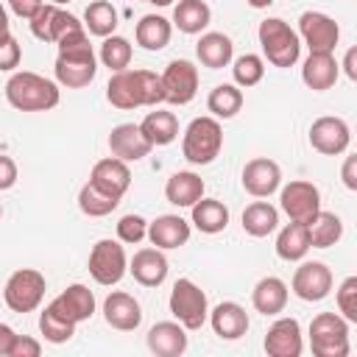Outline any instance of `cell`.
Returning a JSON list of instances; mask_svg holds the SVG:
<instances>
[{
    "mask_svg": "<svg viewBox=\"0 0 357 357\" xmlns=\"http://www.w3.org/2000/svg\"><path fill=\"white\" fill-rule=\"evenodd\" d=\"M148 237V220L142 215H123L117 220V240L120 243H128V245H137Z\"/></svg>",
    "mask_w": 357,
    "mask_h": 357,
    "instance_id": "7bdbcfd3",
    "label": "cell"
},
{
    "mask_svg": "<svg viewBox=\"0 0 357 357\" xmlns=\"http://www.w3.org/2000/svg\"><path fill=\"white\" fill-rule=\"evenodd\" d=\"M120 25V17H117V8L109 3V0H92L84 11V28L92 33V36H112Z\"/></svg>",
    "mask_w": 357,
    "mask_h": 357,
    "instance_id": "8d00e7d4",
    "label": "cell"
},
{
    "mask_svg": "<svg viewBox=\"0 0 357 357\" xmlns=\"http://www.w3.org/2000/svg\"><path fill=\"white\" fill-rule=\"evenodd\" d=\"M310 248L312 245H310V234H307V226L304 223H293L290 220L279 231V237H276V254L284 262H301Z\"/></svg>",
    "mask_w": 357,
    "mask_h": 357,
    "instance_id": "e575fe53",
    "label": "cell"
},
{
    "mask_svg": "<svg viewBox=\"0 0 357 357\" xmlns=\"http://www.w3.org/2000/svg\"><path fill=\"white\" fill-rule=\"evenodd\" d=\"M148 349L156 357H178L187 351V329L178 321H159L148 329Z\"/></svg>",
    "mask_w": 357,
    "mask_h": 357,
    "instance_id": "7402d4cb",
    "label": "cell"
},
{
    "mask_svg": "<svg viewBox=\"0 0 357 357\" xmlns=\"http://www.w3.org/2000/svg\"><path fill=\"white\" fill-rule=\"evenodd\" d=\"M195 56H198V61H201L204 67H209V70H223V67H229L231 59H234V45H231V39H229L226 33L209 31V33H201V39H198V45H195Z\"/></svg>",
    "mask_w": 357,
    "mask_h": 357,
    "instance_id": "83f0119b",
    "label": "cell"
},
{
    "mask_svg": "<svg viewBox=\"0 0 357 357\" xmlns=\"http://www.w3.org/2000/svg\"><path fill=\"white\" fill-rule=\"evenodd\" d=\"M190 209H192V226L204 234H220L229 226V206L218 198H201Z\"/></svg>",
    "mask_w": 357,
    "mask_h": 357,
    "instance_id": "1f68e13d",
    "label": "cell"
},
{
    "mask_svg": "<svg viewBox=\"0 0 357 357\" xmlns=\"http://www.w3.org/2000/svg\"><path fill=\"white\" fill-rule=\"evenodd\" d=\"M279 206L282 212L293 220V223H310L318 212H321V190L312 184V181H304V178H296L290 184L282 187L279 192Z\"/></svg>",
    "mask_w": 357,
    "mask_h": 357,
    "instance_id": "8fae6325",
    "label": "cell"
},
{
    "mask_svg": "<svg viewBox=\"0 0 357 357\" xmlns=\"http://www.w3.org/2000/svg\"><path fill=\"white\" fill-rule=\"evenodd\" d=\"M206 109L212 112L215 120H231L240 109H243V92L237 84H218L209 98H206Z\"/></svg>",
    "mask_w": 357,
    "mask_h": 357,
    "instance_id": "f35d334b",
    "label": "cell"
},
{
    "mask_svg": "<svg viewBox=\"0 0 357 357\" xmlns=\"http://www.w3.org/2000/svg\"><path fill=\"white\" fill-rule=\"evenodd\" d=\"M6 100L17 112H50L59 106L61 89L56 81L39 73L20 70V73H11V78L6 81Z\"/></svg>",
    "mask_w": 357,
    "mask_h": 357,
    "instance_id": "3957f363",
    "label": "cell"
},
{
    "mask_svg": "<svg viewBox=\"0 0 357 357\" xmlns=\"http://www.w3.org/2000/svg\"><path fill=\"white\" fill-rule=\"evenodd\" d=\"M190 223L181 215H159L156 220L148 223V240L151 245L162 248V251H173L181 248L190 240Z\"/></svg>",
    "mask_w": 357,
    "mask_h": 357,
    "instance_id": "cb8c5ba5",
    "label": "cell"
},
{
    "mask_svg": "<svg viewBox=\"0 0 357 357\" xmlns=\"http://www.w3.org/2000/svg\"><path fill=\"white\" fill-rule=\"evenodd\" d=\"M20 59H22V47H20V42L11 36V39H6L3 45H0V73H11V70H17L20 67Z\"/></svg>",
    "mask_w": 357,
    "mask_h": 357,
    "instance_id": "bcb514c9",
    "label": "cell"
},
{
    "mask_svg": "<svg viewBox=\"0 0 357 357\" xmlns=\"http://www.w3.org/2000/svg\"><path fill=\"white\" fill-rule=\"evenodd\" d=\"M159 78H162L165 100L173 106H187L198 92V67L187 59H173Z\"/></svg>",
    "mask_w": 357,
    "mask_h": 357,
    "instance_id": "4fadbf2b",
    "label": "cell"
},
{
    "mask_svg": "<svg viewBox=\"0 0 357 357\" xmlns=\"http://www.w3.org/2000/svg\"><path fill=\"white\" fill-rule=\"evenodd\" d=\"M47 3H53V6H67V3H73V0H47Z\"/></svg>",
    "mask_w": 357,
    "mask_h": 357,
    "instance_id": "9f6ffc18",
    "label": "cell"
},
{
    "mask_svg": "<svg viewBox=\"0 0 357 357\" xmlns=\"http://www.w3.org/2000/svg\"><path fill=\"white\" fill-rule=\"evenodd\" d=\"M279 226V209L268 201H254L243 209V231L251 237H268Z\"/></svg>",
    "mask_w": 357,
    "mask_h": 357,
    "instance_id": "836d02e7",
    "label": "cell"
},
{
    "mask_svg": "<svg viewBox=\"0 0 357 357\" xmlns=\"http://www.w3.org/2000/svg\"><path fill=\"white\" fill-rule=\"evenodd\" d=\"M106 100L114 109H137V106H156L165 100L162 78L151 70H120L112 73L106 84Z\"/></svg>",
    "mask_w": 357,
    "mask_h": 357,
    "instance_id": "7a4b0ae2",
    "label": "cell"
},
{
    "mask_svg": "<svg viewBox=\"0 0 357 357\" xmlns=\"http://www.w3.org/2000/svg\"><path fill=\"white\" fill-rule=\"evenodd\" d=\"M53 304H56L73 324H84V321H89V318L95 315V296H92V290H89L86 284H81V282L67 284V287L53 298Z\"/></svg>",
    "mask_w": 357,
    "mask_h": 357,
    "instance_id": "4316f807",
    "label": "cell"
},
{
    "mask_svg": "<svg viewBox=\"0 0 357 357\" xmlns=\"http://www.w3.org/2000/svg\"><path fill=\"white\" fill-rule=\"evenodd\" d=\"M231 75H234V84L243 86V89L257 86L262 81V75H265V61L257 53H243L240 59H234Z\"/></svg>",
    "mask_w": 357,
    "mask_h": 357,
    "instance_id": "b9f144b4",
    "label": "cell"
},
{
    "mask_svg": "<svg viewBox=\"0 0 357 357\" xmlns=\"http://www.w3.org/2000/svg\"><path fill=\"white\" fill-rule=\"evenodd\" d=\"M39 354H42V343L39 340H33L31 335H14L6 357H39Z\"/></svg>",
    "mask_w": 357,
    "mask_h": 357,
    "instance_id": "f6af8a7d",
    "label": "cell"
},
{
    "mask_svg": "<svg viewBox=\"0 0 357 357\" xmlns=\"http://www.w3.org/2000/svg\"><path fill=\"white\" fill-rule=\"evenodd\" d=\"M340 178L346 184V190H357V156H346L343 159V167H340Z\"/></svg>",
    "mask_w": 357,
    "mask_h": 357,
    "instance_id": "681fc988",
    "label": "cell"
},
{
    "mask_svg": "<svg viewBox=\"0 0 357 357\" xmlns=\"http://www.w3.org/2000/svg\"><path fill=\"white\" fill-rule=\"evenodd\" d=\"M298 39L310 53H335L340 42V25L324 11H304L298 17Z\"/></svg>",
    "mask_w": 357,
    "mask_h": 357,
    "instance_id": "7c38bea8",
    "label": "cell"
},
{
    "mask_svg": "<svg viewBox=\"0 0 357 357\" xmlns=\"http://www.w3.org/2000/svg\"><path fill=\"white\" fill-rule=\"evenodd\" d=\"M287 296H290V290H287V284L279 276H265V279H259L254 284L251 304H254V310L259 315L271 318V315H279L287 307Z\"/></svg>",
    "mask_w": 357,
    "mask_h": 357,
    "instance_id": "484cf974",
    "label": "cell"
},
{
    "mask_svg": "<svg viewBox=\"0 0 357 357\" xmlns=\"http://www.w3.org/2000/svg\"><path fill=\"white\" fill-rule=\"evenodd\" d=\"M206 321L212 324V332L220 340H240L248 332V312L237 301H220L218 307L209 310Z\"/></svg>",
    "mask_w": 357,
    "mask_h": 357,
    "instance_id": "44dd1931",
    "label": "cell"
},
{
    "mask_svg": "<svg viewBox=\"0 0 357 357\" xmlns=\"http://www.w3.org/2000/svg\"><path fill=\"white\" fill-rule=\"evenodd\" d=\"M245 3H248L251 8H268V6L273 3V0H245Z\"/></svg>",
    "mask_w": 357,
    "mask_h": 357,
    "instance_id": "db71d44e",
    "label": "cell"
},
{
    "mask_svg": "<svg viewBox=\"0 0 357 357\" xmlns=\"http://www.w3.org/2000/svg\"><path fill=\"white\" fill-rule=\"evenodd\" d=\"M17 332L8 326V324H0V357H6L8 354V346H11V337H14Z\"/></svg>",
    "mask_w": 357,
    "mask_h": 357,
    "instance_id": "816d5d0a",
    "label": "cell"
},
{
    "mask_svg": "<svg viewBox=\"0 0 357 357\" xmlns=\"http://www.w3.org/2000/svg\"><path fill=\"white\" fill-rule=\"evenodd\" d=\"M170 36H173V25H170V20H165L162 14H145V17L137 22V28H134L137 45H139L142 50H151V53L167 47Z\"/></svg>",
    "mask_w": 357,
    "mask_h": 357,
    "instance_id": "f546056e",
    "label": "cell"
},
{
    "mask_svg": "<svg viewBox=\"0 0 357 357\" xmlns=\"http://www.w3.org/2000/svg\"><path fill=\"white\" fill-rule=\"evenodd\" d=\"M131 56H134V50H131V42H128L126 36L112 33V36H106V39L100 42V61H103V67H109L112 73L128 70Z\"/></svg>",
    "mask_w": 357,
    "mask_h": 357,
    "instance_id": "60d3db41",
    "label": "cell"
},
{
    "mask_svg": "<svg viewBox=\"0 0 357 357\" xmlns=\"http://www.w3.org/2000/svg\"><path fill=\"white\" fill-rule=\"evenodd\" d=\"M351 142V131H349V123L343 117H318L312 120L310 126V145L312 151L324 153V156H340L346 153Z\"/></svg>",
    "mask_w": 357,
    "mask_h": 357,
    "instance_id": "5bb4252c",
    "label": "cell"
},
{
    "mask_svg": "<svg viewBox=\"0 0 357 357\" xmlns=\"http://www.w3.org/2000/svg\"><path fill=\"white\" fill-rule=\"evenodd\" d=\"M307 234H310V245L312 248H329L343 237V220L335 212H318L310 223H307Z\"/></svg>",
    "mask_w": 357,
    "mask_h": 357,
    "instance_id": "74e56055",
    "label": "cell"
},
{
    "mask_svg": "<svg viewBox=\"0 0 357 357\" xmlns=\"http://www.w3.org/2000/svg\"><path fill=\"white\" fill-rule=\"evenodd\" d=\"M17 176H20V170H17V162H14L11 156L0 153V192L11 190V187L17 184Z\"/></svg>",
    "mask_w": 357,
    "mask_h": 357,
    "instance_id": "7dc6e473",
    "label": "cell"
},
{
    "mask_svg": "<svg viewBox=\"0 0 357 357\" xmlns=\"http://www.w3.org/2000/svg\"><path fill=\"white\" fill-rule=\"evenodd\" d=\"M103 321L117 332H134L142 324V307L131 293L112 290L103 298Z\"/></svg>",
    "mask_w": 357,
    "mask_h": 357,
    "instance_id": "ac0fdd59",
    "label": "cell"
},
{
    "mask_svg": "<svg viewBox=\"0 0 357 357\" xmlns=\"http://www.w3.org/2000/svg\"><path fill=\"white\" fill-rule=\"evenodd\" d=\"M343 70H346L349 81H357V47H349V50H346V59H343Z\"/></svg>",
    "mask_w": 357,
    "mask_h": 357,
    "instance_id": "f907efd6",
    "label": "cell"
},
{
    "mask_svg": "<svg viewBox=\"0 0 357 357\" xmlns=\"http://www.w3.org/2000/svg\"><path fill=\"white\" fill-rule=\"evenodd\" d=\"M56 47H59V56H56V64H53L56 84L67 86V89L89 86L98 75V56L89 45L86 28L78 31V33H70Z\"/></svg>",
    "mask_w": 357,
    "mask_h": 357,
    "instance_id": "6da1fadb",
    "label": "cell"
},
{
    "mask_svg": "<svg viewBox=\"0 0 357 357\" xmlns=\"http://www.w3.org/2000/svg\"><path fill=\"white\" fill-rule=\"evenodd\" d=\"M204 178L192 170H178L167 178L165 184V198L173 204V206H192L195 201L204 198Z\"/></svg>",
    "mask_w": 357,
    "mask_h": 357,
    "instance_id": "f1b7e54d",
    "label": "cell"
},
{
    "mask_svg": "<svg viewBox=\"0 0 357 357\" xmlns=\"http://www.w3.org/2000/svg\"><path fill=\"white\" fill-rule=\"evenodd\" d=\"M117 204H120V198H114L112 192L100 190L92 181H86L78 190V209L84 215H89V218H106V215H112L117 209Z\"/></svg>",
    "mask_w": 357,
    "mask_h": 357,
    "instance_id": "ab89813d",
    "label": "cell"
},
{
    "mask_svg": "<svg viewBox=\"0 0 357 357\" xmlns=\"http://www.w3.org/2000/svg\"><path fill=\"white\" fill-rule=\"evenodd\" d=\"M167 307H170L173 318L190 332L201 329L206 324V318H209V298L192 279H178L173 284Z\"/></svg>",
    "mask_w": 357,
    "mask_h": 357,
    "instance_id": "8992f818",
    "label": "cell"
},
{
    "mask_svg": "<svg viewBox=\"0 0 357 357\" xmlns=\"http://www.w3.org/2000/svg\"><path fill=\"white\" fill-rule=\"evenodd\" d=\"M257 36H259V47L265 53V59L279 67V70H287L298 61L301 56V39L298 33L279 17H268L259 22L257 28Z\"/></svg>",
    "mask_w": 357,
    "mask_h": 357,
    "instance_id": "277c9868",
    "label": "cell"
},
{
    "mask_svg": "<svg viewBox=\"0 0 357 357\" xmlns=\"http://www.w3.org/2000/svg\"><path fill=\"white\" fill-rule=\"evenodd\" d=\"M0 215H3V206H0Z\"/></svg>",
    "mask_w": 357,
    "mask_h": 357,
    "instance_id": "6f0895ef",
    "label": "cell"
},
{
    "mask_svg": "<svg viewBox=\"0 0 357 357\" xmlns=\"http://www.w3.org/2000/svg\"><path fill=\"white\" fill-rule=\"evenodd\" d=\"M243 190L254 198H271L279 187H282V167L268 159V156H257L251 162H245L243 167Z\"/></svg>",
    "mask_w": 357,
    "mask_h": 357,
    "instance_id": "2e32d148",
    "label": "cell"
},
{
    "mask_svg": "<svg viewBox=\"0 0 357 357\" xmlns=\"http://www.w3.org/2000/svg\"><path fill=\"white\" fill-rule=\"evenodd\" d=\"M332 271L329 265L324 262H301L293 273V282H290V290L301 298V301H324L329 293H332Z\"/></svg>",
    "mask_w": 357,
    "mask_h": 357,
    "instance_id": "9a60e30c",
    "label": "cell"
},
{
    "mask_svg": "<svg viewBox=\"0 0 357 357\" xmlns=\"http://www.w3.org/2000/svg\"><path fill=\"white\" fill-rule=\"evenodd\" d=\"M340 75V64L335 59V53H310L301 64V81L312 89V92H326L335 86Z\"/></svg>",
    "mask_w": 357,
    "mask_h": 357,
    "instance_id": "d4e9b609",
    "label": "cell"
},
{
    "mask_svg": "<svg viewBox=\"0 0 357 357\" xmlns=\"http://www.w3.org/2000/svg\"><path fill=\"white\" fill-rule=\"evenodd\" d=\"M223 148V128L215 117H195L184 128L181 137V153L190 165H212Z\"/></svg>",
    "mask_w": 357,
    "mask_h": 357,
    "instance_id": "5b68a950",
    "label": "cell"
},
{
    "mask_svg": "<svg viewBox=\"0 0 357 357\" xmlns=\"http://www.w3.org/2000/svg\"><path fill=\"white\" fill-rule=\"evenodd\" d=\"M6 3H8L11 14H17L20 20H31L45 6V0H6Z\"/></svg>",
    "mask_w": 357,
    "mask_h": 357,
    "instance_id": "c3c4849f",
    "label": "cell"
},
{
    "mask_svg": "<svg viewBox=\"0 0 357 357\" xmlns=\"http://www.w3.org/2000/svg\"><path fill=\"white\" fill-rule=\"evenodd\" d=\"M145 3H153V6H170L173 0H145Z\"/></svg>",
    "mask_w": 357,
    "mask_h": 357,
    "instance_id": "11a10c76",
    "label": "cell"
},
{
    "mask_svg": "<svg viewBox=\"0 0 357 357\" xmlns=\"http://www.w3.org/2000/svg\"><path fill=\"white\" fill-rule=\"evenodd\" d=\"M335 301H337L340 315H343L349 324H354V321H357V276H346V279L340 282V287H337V293H335Z\"/></svg>",
    "mask_w": 357,
    "mask_h": 357,
    "instance_id": "ee69618b",
    "label": "cell"
},
{
    "mask_svg": "<svg viewBox=\"0 0 357 357\" xmlns=\"http://www.w3.org/2000/svg\"><path fill=\"white\" fill-rule=\"evenodd\" d=\"M45 290H47V282H45V273H39L36 268H20L14 271L8 279H6V287H3V301L11 312H33L42 298H45Z\"/></svg>",
    "mask_w": 357,
    "mask_h": 357,
    "instance_id": "ba28073f",
    "label": "cell"
},
{
    "mask_svg": "<svg viewBox=\"0 0 357 357\" xmlns=\"http://www.w3.org/2000/svg\"><path fill=\"white\" fill-rule=\"evenodd\" d=\"M14 33H11V22H8V11H6V6L0 3V45L6 42V39H11Z\"/></svg>",
    "mask_w": 357,
    "mask_h": 357,
    "instance_id": "f5cc1de1",
    "label": "cell"
},
{
    "mask_svg": "<svg viewBox=\"0 0 357 357\" xmlns=\"http://www.w3.org/2000/svg\"><path fill=\"white\" fill-rule=\"evenodd\" d=\"M75 326H78V324H73L53 301L39 312V332H42V337H45L47 343H53V346L67 343V340L75 335Z\"/></svg>",
    "mask_w": 357,
    "mask_h": 357,
    "instance_id": "d590c367",
    "label": "cell"
},
{
    "mask_svg": "<svg viewBox=\"0 0 357 357\" xmlns=\"http://www.w3.org/2000/svg\"><path fill=\"white\" fill-rule=\"evenodd\" d=\"M265 351L268 357H298L304 351L301 324L296 318H276L265 332Z\"/></svg>",
    "mask_w": 357,
    "mask_h": 357,
    "instance_id": "e0dca14e",
    "label": "cell"
},
{
    "mask_svg": "<svg viewBox=\"0 0 357 357\" xmlns=\"http://www.w3.org/2000/svg\"><path fill=\"white\" fill-rule=\"evenodd\" d=\"M310 349L315 357H346L349 321L337 312H318L310 324Z\"/></svg>",
    "mask_w": 357,
    "mask_h": 357,
    "instance_id": "52a82bcc",
    "label": "cell"
},
{
    "mask_svg": "<svg viewBox=\"0 0 357 357\" xmlns=\"http://www.w3.org/2000/svg\"><path fill=\"white\" fill-rule=\"evenodd\" d=\"M209 20H212V11L204 0H178L176 8H173V22L170 25H176L187 36H195L209 25Z\"/></svg>",
    "mask_w": 357,
    "mask_h": 357,
    "instance_id": "d6a6232c",
    "label": "cell"
},
{
    "mask_svg": "<svg viewBox=\"0 0 357 357\" xmlns=\"http://www.w3.org/2000/svg\"><path fill=\"white\" fill-rule=\"evenodd\" d=\"M139 131L142 137L153 145V148H162V145H170L176 137H178V117L173 112H165V109H156V112H148L139 123Z\"/></svg>",
    "mask_w": 357,
    "mask_h": 357,
    "instance_id": "4dcf8cb0",
    "label": "cell"
},
{
    "mask_svg": "<svg viewBox=\"0 0 357 357\" xmlns=\"http://www.w3.org/2000/svg\"><path fill=\"white\" fill-rule=\"evenodd\" d=\"M151 148L153 145L142 137L139 123H120L109 134V151H112V156H117L123 162H139L151 153Z\"/></svg>",
    "mask_w": 357,
    "mask_h": 357,
    "instance_id": "d6986e66",
    "label": "cell"
},
{
    "mask_svg": "<svg viewBox=\"0 0 357 357\" xmlns=\"http://www.w3.org/2000/svg\"><path fill=\"white\" fill-rule=\"evenodd\" d=\"M31 33L39 39V42H50V45H59L61 39H67L70 33H78L84 31V22H78L75 14L64 11L61 6H53V3H45L31 20Z\"/></svg>",
    "mask_w": 357,
    "mask_h": 357,
    "instance_id": "30bf717a",
    "label": "cell"
},
{
    "mask_svg": "<svg viewBox=\"0 0 357 357\" xmlns=\"http://www.w3.org/2000/svg\"><path fill=\"white\" fill-rule=\"evenodd\" d=\"M86 268H89V276H92L98 284L112 287V284H117V282L126 276V271H128L126 248L120 245V240L103 237V240H98V243L92 245Z\"/></svg>",
    "mask_w": 357,
    "mask_h": 357,
    "instance_id": "9c48e42d",
    "label": "cell"
},
{
    "mask_svg": "<svg viewBox=\"0 0 357 357\" xmlns=\"http://www.w3.org/2000/svg\"><path fill=\"white\" fill-rule=\"evenodd\" d=\"M167 257L162 254V248H139L131 262H128V273L134 276V282H139L142 287H159L167 279Z\"/></svg>",
    "mask_w": 357,
    "mask_h": 357,
    "instance_id": "ffe728a7",
    "label": "cell"
},
{
    "mask_svg": "<svg viewBox=\"0 0 357 357\" xmlns=\"http://www.w3.org/2000/svg\"><path fill=\"white\" fill-rule=\"evenodd\" d=\"M89 181L98 184L100 190L112 192L114 198H123L131 187V170H128V162L117 159V156H106L100 162H95L92 173H89Z\"/></svg>",
    "mask_w": 357,
    "mask_h": 357,
    "instance_id": "603a6c76",
    "label": "cell"
}]
</instances>
